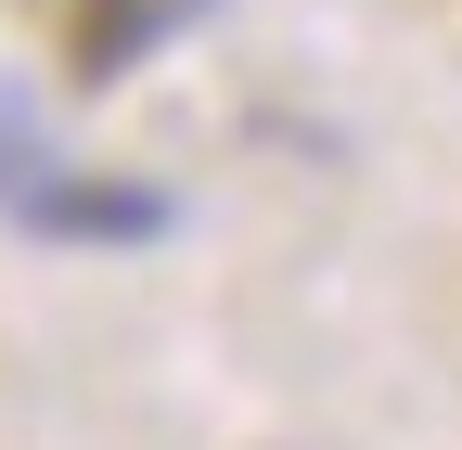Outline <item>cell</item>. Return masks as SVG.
<instances>
[{
  "label": "cell",
  "instance_id": "obj_1",
  "mask_svg": "<svg viewBox=\"0 0 462 450\" xmlns=\"http://www.w3.org/2000/svg\"><path fill=\"white\" fill-rule=\"evenodd\" d=\"M39 219H51V232H154L167 206H154V193H51Z\"/></svg>",
  "mask_w": 462,
  "mask_h": 450
}]
</instances>
